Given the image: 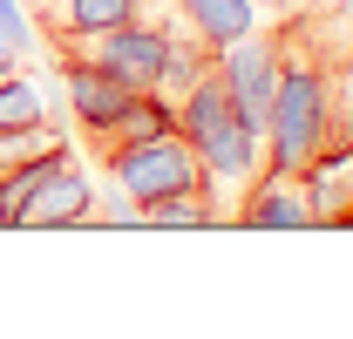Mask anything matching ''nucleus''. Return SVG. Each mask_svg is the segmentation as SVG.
Returning a JSON list of instances; mask_svg holds the SVG:
<instances>
[{"mask_svg":"<svg viewBox=\"0 0 353 339\" xmlns=\"http://www.w3.org/2000/svg\"><path fill=\"white\" fill-rule=\"evenodd\" d=\"M176 136L197 150L204 176L218 183L224 211H231V197H238V190L259 176V163H265V129L252 123L238 102H231V88H224L218 68L176 95Z\"/></svg>","mask_w":353,"mask_h":339,"instance_id":"obj_1","label":"nucleus"},{"mask_svg":"<svg viewBox=\"0 0 353 339\" xmlns=\"http://www.w3.org/2000/svg\"><path fill=\"white\" fill-rule=\"evenodd\" d=\"M102 170H109V190H116L123 204H136V211H143V204H157V197H170V190L211 183L204 163H197V150H190L176 129L150 136V143H130V150H109Z\"/></svg>","mask_w":353,"mask_h":339,"instance_id":"obj_2","label":"nucleus"},{"mask_svg":"<svg viewBox=\"0 0 353 339\" xmlns=\"http://www.w3.org/2000/svg\"><path fill=\"white\" fill-rule=\"evenodd\" d=\"M88 211H95L88 163L75 156V143H61V150H54V163L41 170V183L21 197L14 231H75V224H88Z\"/></svg>","mask_w":353,"mask_h":339,"instance_id":"obj_3","label":"nucleus"},{"mask_svg":"<svg viewBox=\"0 0 353 339\" xmlns=\"http://www.w3.org/2000/svg\"><path fill=\"white\" fill-rule=\"evenodd\" d=\"M224 224H245V231H312V190H306V170H285V163H259V176L231 197Z\"/></svg>","mask_w":353,"mask_h":339,"instance_id":"obj_4","label":"nucleus"},{"mask_svg":"<svg viewBox=\"0 0 353 339\" xmlns=\"http://www.w3.org/2000/svg\"><path fill=\"white\" fill-rule=\"evenodd\" d=\"M279 48H285V28L272 21V28H252L245 41H231L218 54V75H224V88H231V102L252 116V123L265 129V102H272V82H279Z\"/></svg>","mask_w":353,"mask_h":339,"instance_id":"obj_5","label":"nucleus"},{"mask_svg":"<svg viewBox=\"0 0 353 339\" xmlns=\"http://www.w3.org/2000/svg\"><path fill=\"white\" fill-rule=\"evenodd\" d=\"M61 82H68V102H75L82 143L95 136V129H109L116 116H123V102L136 95V88H123L109 68H95V61H82V54H61Z\"/></svg>","mask_w":353,"mask_h":339,"instance_id":"obj_6","label":"nucleus"},{"mask_svg":"<svg viewBox=\"0 0 353 339\" xmlns=\"http://www.w3.org/2000/svg\"><path fill=\"white\" fill-rule=\"evenodd\" d=\"M136 224H157V231H211V224H224V197H218V183H190V190H170V197L143 204Z\"/></svg>","mask_w":353,"mask_h":339,"instance_id":"obj_7","label":"nucleus"},{"mask_svg":"<svg viewBox=\"0 0 353 339\" xmlns=\"http://www.w3.org/2000/svg\"><path fill=\"white\" fill-rule=\"evenodd\" d=\"M176 14L190 21V34H197V41L218 48V54H224L231 41H245V34L265 21L252 0H176Z\"/></svg>","mask_w":353,"mask_h":339,"instance_id":"obj_8","label":"nucleus"},{"mask_svg":"<svg viewBox=\"0 0 353 339\" xmlns=\"http://www.w3.org/2000/svg\"><path fill=\"white\" fill-rule=\"evenodd\" d=\"M0 129H48V109H41V95H34V82L21 68L0 75Z\"/></svg>","mask_w":353,"mask_h":339,"instance_id":"obj_9","label":"nucleus"},{"mask_svg":"<svg viewBox=\"0 0 353 339\" xmlns=\"http://www.w3.org/2000/svg\"><path fill=\"white\" fill-rule=\"evenodd\" d=\"M333 82H340V129H347V143H353V41L333 61Z\"/></svg>","mask_w":353,"mask_h":339,"instance_id":"obj_10","label":"nucleus"},{"mask_svg":"<svg viewBox=\"0 0 353 339\" xmlns=\"http://www.w3.org/2000/svg\"><path fill=\"white\" fill-rule=\"evenodd\" d=\"M0 34H7L14 48H28V21H21V7H14V0H0Z\"/></svg>","mask_w":353,"mask_h":339,"instance_id":"obj_11","label":"nucleus"},{"mask_svg":"<svg viewBox=\"0 0 353 339\" xmlns=\"http://www.w3.org/2000/svg\"><path fill=\"white\" fill-rule=\"evenodd\" d=\"M14 68H21V48H14L7 34H0V75H14Z\"/></svg>","mask_w":353,"mask_h":339,"instance_id":"obj_12","label":"nucleus"},{"mask_svg":"<svg viewBox=\"0 0 353 339\" xmlns=\"http://www.w3.org/2000/svg\"><path fill=\"white\" fill-rule=\"evenodd\" d=\"M347 14H353V7H347Z\"/></svg>","mask_w":353,"mask_h":339,"instance_id":"obj_13","label":"nucleus"}]
</instances>
